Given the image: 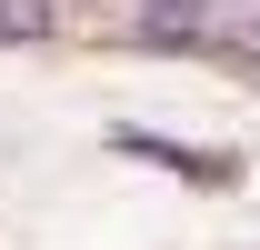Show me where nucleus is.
<instances>
[{
  "label": "nucleus",
  "instance_id": "obj_3",
  "mask_svg": "<svg viewBox=\"0 0 260 250\" xmlns=\"http://www.w3.org/2000/svg\"><path fill=\"white\" fill-rule=\"evenodd\" d=\"M210 40H220V60H240V70H260V20H220V30H210Z\"/></svg>",
  "mask_w": 260,
  "mask_h": 250
},
{
  "label": "nucleus",
  "instance_id": "obj_1",
  "mask_svg": "<svg viewBox=\"0 0 260 250\" xmlns=\"http://www.w3.org/2000/svg\"><path fill=\"white\" fill-rule=\"evenodd\" d=\"M120 30H130V40H150V50H190V40L220 30V0H130Z\"/></svg>",
  "mask_w": 260,
  "mask_h": 250
},
{
  "label": "nucleus",
  "instance_id": "obj_2",
  "mask_svg": "<svg viewBox=\"0 0 260 250\" xmlns=\"http://www.w3.org/2000/svg\"><path fill=\"white\" fill-rule=\"evenodd\" d=\"M60 30V10L50 0H0V50H30V40Z\"/></svg>",
  "mask_w": 260,
  "mask_h": 250
}]
</instances>
